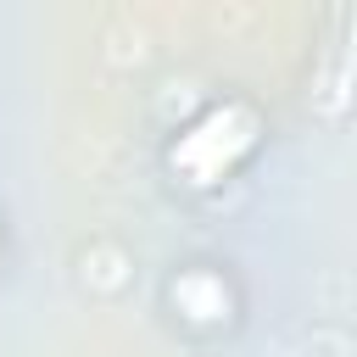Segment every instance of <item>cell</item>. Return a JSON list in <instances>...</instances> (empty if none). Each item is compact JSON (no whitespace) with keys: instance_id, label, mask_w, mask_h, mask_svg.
<instances>
[{"instance_id":"cell-3","label":"cell","mask_w":357,"mask_h":357,"mask_svg":"<svg viewBox=\"0 0 357 357\" xmlns=\"http://www.w3.org/2000/svg\"><path fill=\"white\" fill-rule=\"evenodd\" d=\"M0 268H6V229H0Z\"/></svg>"},{"instance_id":"cell-2","label":"cell","mask_w":357,"mask_h":357,"mask_svg":"<svg viewBox=\"0 0 357 357\" xmlns=\"http://www.w3.org/2000/svg\"><path fill=\"white\" fill-rule=\"evenodd\" d=\"M162 307H167V318H173L184 335H195V340L229 335V329L240 324V312H245L240 284H234V273H229L223 262H184V268H173V273L162 279Z\"/></svg>"},{"instance_id":"cell-1","label":"cell","mask_w":357,"mask_h":357,"mask_svg":"<svg viewBox=\"0 0 357 357\" xmlns=\"http://www.w3.org/2000/svg\"><path fill=\"white\" fill-rule=\"evenodd\" d=\"M268 145V112L251 95H218L162 139V173L184 195L229 190Z\"/></svg>"}]
</instances>
